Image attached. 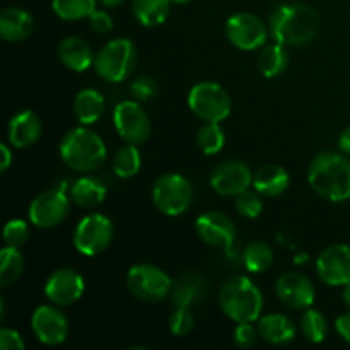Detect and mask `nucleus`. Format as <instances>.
Instances as JSON below:
<instances>
[{
    "label": "nucleus",
    "mask_w": 350,
    "mask_h": 350,
    "mask_svg": "<svg viewBox=\"0 0 350 350\" xmlns=\"http://www.w3.org/2000/svg\"><path fill=\"white\" fill-rule=\"evenodd\" d=\"M269 31L277 43L284 46H299L317 38L320 31V16L308 3H280L270 14Z\"/></svg>",
    "instance_id": "1"
},
{
    "label": "nucleus",
    "mask_w": 350,
    "mask_h": 350,
    "mask_svg": "<svg viewBox=\"0 0 350 350\" xmlns=\"http://www.w3.org/2000/svg\"><path fill=\"white\" fill-rule=\"evenodd\" d=\"M308 183L321 198L334 204L350 198V159L344 152L317 154L308 167Z\"/></svg>",
    "instance_id": "2"
},
{
    "label": "nucleus",
    "mask_w": 350,
    "mask_h": 350,
    "mask_svg": "<svg viewBox=\"0 0 350 350\" xmlns=\"http://www.w3.org/2000/svg\"><path fill=\"white\" fill-rule=\"evenodd\" d=\"M106 144L101 137L85 126L68 130L60 142V157L65 166L79 173L96 171L106 161Z\"/></svg>",
    "instance_id": "3"
},
{
    "label": "nucleus",
    "mask_w": 350,
    "mask_h": 350,
    "mask_svg": "<svg viewBox=\"0 0 350 350\" xmlns=\"http://www.w3.org/2000/svg\"><path fill=\"white\" fill-rule=\"evenodd\" d=\"M219 306L234 323H253L258 321L263 310L262 291L248 277H232L222 284Z\"/></svg>",
    "instance_id": "4"
},
{
    "label": "nucleus",
    "mask_w": 350,
    "mask_h": 350,
    "mask_svg": "<svg viewBox=\"0 0 350 350\" xmlns=\"http://www.w3.org/2000/svg\"><path fill=\"white\" fill-rule=\"evenodd\" d=\"M137 64L135 44L126 38H116L108 41L96 53L94 68L96 74L106 82L118 84L130 77Z\"/></svg>",
    "instance_id": "5"
},
{
    "label": "nucleus",
    "mask_w": 350,
    "mask_h": 350,
    "mask_svg": "<svg viewBox=\"0 0 350 350\" xmlns=\"http://www.w3.org/2000/svg\"><path fill=\"white\" fill-rule=\"evenodd\" d=\"M152 202L161 214L178 217L190 208L193 202V188L183 174L166 173L154 183Z\"/></svg>",
    "instance_id": "6"
},
{
    "label": "nucleus",
    "mask_w": 350,
    "mask_h": 350,
    "mask_svg": "<svg viewBox=\"0 0 350 350\" xmlns=\"http://www.w3.org/2000/svg\"><path fill=\"white\" fill-rule=\"evenodd\" d=\"M188 108L204 122L221 123L231 113L232 101L229 92L217 82H198L188 92Z\"/></svg>",
    "instance_id": "7"
},
{
    "label": "nucleus",
    "mask_w": 350,
    "mask_h": 350,
    "mask_svg": "<svg viewBox=\"0 0 350 350\" xmlns=\"http://www.w3.org/2000/svg\"><path fill=\"white\" fill-rule=\"evenodd\" d=\"M126 287L137 299L159 303L171 294L173 280L159 267L152 263H139L126 273Z\"/></svg>",
    "instance_id": "8"
},
{
    "label": "nucleus",
    "mask_w": 350,
    "mask_h": 350,
    "mask_svg": "<svg viewBox=\"0 0 350 350\" xmlns=\"http://www.w3.org/2000/svg\"><path fill=\"white\" fill-rule=\"evenodd\" d=\"M113 241V222L103 214H89L74 231V246L81 255L98 256L109 248Z\"/></svg>",
    "instance_id": "9"
},
{
    "label": "nucleus",
    "mask_w": 350,
    "mask_h": 350,
    "mask_svg": "<svg viewBox=\"0 0 350 350\" xmlns=\"http://www.w3.org/2000/svg\"><path fill=\"white\" fill-rule=\"evenodd\" d=\"M113 123L118 135L132 146H142L150 137V120L139 101H122L113 109Z\"/></svg>",
    "instance_id": "10"
},
{
    "label": "nucleus",
    "mask_w": 350,
    "mask_h": 350,
    "mask_svg": "<svg viewBox=\"0 0 350 350\" xmlns=\"http://www.w3.org/2000/svg\"><path fill=\"white\" fill-rule=\"evenodd\" d=\"M270 31L258 16L250 12L232 14L226 23V36L229 43L243 51H253L265 46Z\"/></svg>",
    "instance_id": "11"
},
{
    "label": "nucleus",
    "mask_w": 350,
    "mask_h": 350,
    "mask_svg": "<svg viewBox=\"0 0 350 350\" xmlns=\"http://www.w3.org/2000/svg\"><path fill=\"white\" fill-rule=\"evenodd\" d=\"M68 211H70V200L64 191H41L29 204V221L40 229H51L65 221Z\"/></svg>",
    "instance_id": "12"
},
{
    "label": "nucleus",
    "mask_w": 350,
    "mask_h": 350,
    "mask_svg": "<svg viewBox=\"0 0 350 350\" xmlns=\"http://www.w3.org/2000/svg\"><path fill=\"white\" fill-rule=\"evenodd\" d=\"M31 328L38 340L48 347H55L67 340L68 321L67 317L57 306H40L31 317Z\"/></svg>",
    "instance_id": "13"
},
{
    "label": "nucleus",
    "mask_w": 350,
    "mask_h": 350,
    "mask_svg": "<svg viewBox=\"0 0 350 350\" xmlns=\"http://www.w3.org/2000/svg\"><path fill=\"white\" fill-rule=\"evenodd\" d=\"M84 277L74 269H58L44 284V296L55 306H70L84 296Z\"/></svg>",
    "instance_id": "14"
},
{
    "label": "nucleus",
    "mask_w": 350,
    "mask_h": 350,
    "mask_svg": "<svg viewBox=\"0 0 350 350\" xmlns=\"http://www.w3.org/2000/svg\"><path fill=\"white\" fill-rule=\"evenodd\" d=\"M195 231L205 245L222 248L228 253L231 252L236 241L234 222L221 212L208 211L198 215L197 222H195Z\"/></svg>",
    "instance_id": "15"
},
{
    "label": "nucleus",
    "mask_w": 350,
    "mask_h": 350,
    "mask_svg": "<svg viewBox=\"0 0 350 350\" xmlns=\"http://www.w3.org/2000/svg\"><path fill=\"white\" fill-rule=\"evenodd\" d=\"M317 273L330 287H344L350 282V246L332 245L320 253Z\"/></svg>",
    "instance_id": "16"
},
{
    "label": "nucleus",
    "mask_w": 350,
    "mask_h": 350,
    "mask_svg": "<svg viewBox=\"0 0 350 350\" xmlns=\"http://www.w3.org/2000/svg\"><path fill=\"white\" fill-rule=\"evenodd\" d=\"M253 185V174L241 161H224L211 173V187L222 197H236Z\"/></svg>",
    "instance_id": "17"
},
{
    "label": "nucleus",
    "mask_w": 350,
    "mask_h": 350,
    "mask_svg": "<svg viewBox=\"0 0 350 350\" xmlns=\"http://www.w3.org/2000/svg\"><path fill=\"white\" fill-rule=\"evenodd\" d=\"M275 294L284 306L291 310H310L317 299L313 282L306 275L297 272H287L279 277L275 284Z\"/></svg>",
    "instance_id": "18"
},
{
    "label": "nucleus",
    "mask_w": 350,
    "mask_h": 350,
    "mask_svg": "<svg viewBox=\"0 0 350 350\" xmlns=\"http://www.w3.org/2000/svg\"><path fill=\"white\" fill-rule=\"evenodd\" d=\"M41 132H43V125H41L40 116L31 109H24L10 118L7 137H9L10 146L16 149H27L40 140Z\"/></svg>",
    "instance_id": "19"
},
{
    "label": "nucleus",
    "mask_w": 350,
    "mask_h": 350,
    "mask_svg": "<svg viewBox=\"0 0 350 350\" xmlns=\"http://www.w3.org/2000/svg\"><path fill=\"white\" fill-rule=\"evenodd\" d=\"M33 27V16L21 7H7L0 14V36L3 41L19 43L29 36Z\"/></svg>",
    "instance_id": "20"
},
{
    "label": "nucleus",
    "mask_w": 350,
    "mask_h": 350,
    "mask_svg": "<svg viewBox=\"0 0 350 350\" xmlns=\"http://www.w3.org/2000/svg\"><path fill=\"white\" fill-rule=\"evenodd\" d=\"M58 58L72 72H85L94 67V53L85 40L79 36H68L58 46Z\"/></svg>",
    "instance_id": "21"
},
{
    "label": "nucleus",
    "mask_w": 350,
    "mask_h": 350,
    "mask_svg": "<svg viewBox=\"0 0 350 350\" xmlns=\"http://www.w3.org/2000/svg\"><path fill=\"white\" fill-rule=\"evenodd\" d=\"M258 334L265 342L272 345H286L296 338L297 328L291 318L286 314H267V317L258 318Z\"/></svg>",
    "instance_id": "22"
},
{
    "label": "nucleus",
    "mask_w": 350,
    "mask_h": 350,
    "mask_svg": "<svg viewBox=\"0 0 350 350\" xmlns=\"http://www.w3.org/2000/svg\"><path fill=\"white\" fill-rule=\"evenodd\" d=\"M289 173L279 164H265L253 174V188L262 197H280L289 188Z\"/></svg>",
    "instance_id": "23"
},
{
    "label": "nucleus",
    "mask_w": 350,
    "mask_h": 350,
    "mask_svg": "<svg viewBox=\"0 0 350 350\" xmlns=\"http://www.w3.org/2000/svg\"><path fill=\"white\" fill-rule=\"evenodd\" d=\"M106 187L101 180L94 176H82L72 185L70 200L79 207L92 208L106 198Z\"/></svg>",
    "instance_id": "24"
},
{
    "label": "nucleus",
    "mask_w": 350,
    "mask_h": 350,
    "mask_svg": "<svg viewBox=\"0 0 350 350\" xmlns=\"http://www.w3.org/2000/svg\"><path fill=\"white\" fill-rule=\"evenodd\" d=\"M105 98L96 89H82L74 99L75 118L82 125H92L98 122L105 113Z\"/></svg>",
    "instance_id": "25"
},
{
    "label": "nucleus",
    "mask_w": 350,
    "mask_h": 350,
    "mask_svg": "<svg viewBox=\"0 0 350 350\" xmlns=\"http://www.w3.org/2000/svg\"><path fill=\"white\" fill-rule=\"evenodd\" d=\"M286 48L287 46L277 43V41L273 44L262 46V51L258 55V68L265 77H279L289 67V53Z\"/></svg>",
    "instance_id": "26"
},
{
    "label": "nucleus",
    "mask_w": 350,
    "mask_h": 350,
    "mask_svg": "<svg viewBox=\"0 0 350 350\" xmlns=\"http://www.w3.org/2000/svg\"><path fill=\"white\" fill-rule=\"evenodd\" d=\"M173 0H133V14L144 27L161 26L167 19Z\"/></svg>",
    "instance_id": "27"
},
{
    "label": "nucleus",
    "mask_w": 350,
    "mask_h": 350,
    "mask_svg": "<svg viewBox=\"0 0 350 350\" xmlns=\"http://www.w3.org/2000/svg\"><path fill=\"white\" fill-rule=\"evenodd\" d=\"M202 293H204V279L195 273H187L174 280L170 296L176 308H188L195 301L200 299Z\"/></svg>",
    "instance_id": "28"
},
{
    "label": "nucleus",
    "mask_w": 350,
    "mask_h": 350,
    "mask_svg": "<svg viewBox=\"0 0 350 350\" xmlns=\"http://www.w3.org/2000/svg\"><path fill=\"white\" fill-rule=\"evenodd\" d=\"M140 167H142V156H140L139 146L126 144L116 150L115 157H113V173L116 176L129 180V178L139 174Z\"/></svg>",
    "instance_id": "29"
},
{
    "label": "nucleus",
    "mask_w": 350,
    "mask_h": 350,
    "mask_svg": "<svg viewBox=\"0 0 350 350\" xmlns=\"http://www.w3.org/2000/svg\"><path fill=\"white\" fill-rule=\"evenodd\" d=\"M24 272V256L19 248L5 246L0 252V284L3 287L12 286Z\"/></svg>",
    "instance_id": "30"
},
{
    "label": "nucleus",
    "mask_w": 350,
    "mask_h": 350,
    "mask_svg": "<svg viewBox=\"0 0 350 350\" xmlns=\"http://www.w3.org/2000/svg\"><path fill=\"white\" fill-rule=\"evenodd\" d=\"M243 263L252 273L267 272L273 263L272 248L263 241H252L243 253Z\"/></svg>",
    "instance_id": "31"
},
{
    "label": "nucleus",
    "mask_w": 350,
    "mask_h": 350,
    "mask_svg": "<svg viewBox=\"0 0 350 350\" xmlns=\"http://www.w3.org/2000/svg\"><path fill=\"white\" fill-rule=\"evenodd\" d=\"M51 9L64 21H81L96 10V0H51Z\"/></svg>",
    "instance_id": "32"
},
{
    "label": "nucleus",
    "mask_w": 350,
    "mask_h": 350,
    "mask_svg": "<svg viewBox=\"0 0 350 350\" xmlns=\"http://www.w3.org/2000/svg\"><path fill=\"white\" fill-rule=\"evenodd\" d=\"M226 144V133L219 123L205 122L197 133V146L205 156H214L222 150Z\"/></svg>",
    "instance_id": "33"
},
{
    "label": "nucleus",
    "mask_w": 350,
    "mask_h": 350,
    "mask_svg": "<svg viewBox=\"0 0 350 350\" xmlns=\"http://www.w3.org/2000/svg\"><path fill=\"white\" fill-rule=\"evenodd\" d=\"M301 332L310 340L311 344H321L327 337L328 323L323 313L317 310H304L303 318H301Z\"/></svg>",
    "instance_id": "34"
},
{
    "label": "nucleus",
    "mask_w": 350,
    "mask_h": 350,
    "mask_svg": "<svg viewBox=\"0 0 350 350\" xmlns=\"http://www.w3.org/2000/svg\"><path fill=\"white\" fill-rule=\"evenodd\" d=\"M234 208L241 217L246 219H256L263 211V202L262 195L258 191L248 190L241 191L239 195H236L234 200Z\"/></svg>",
    "instance_id": "35"
},
{
    "label": "nucleus",
    "mask_w": 350,
    "mask_h": 350,
    "mask_svg": "<svg viewBox=\"0 0 350 350\" xmlns=\"http://www.w3.org/2000/svg\"><path fill=\"white\" fill-rule=\"evenodd\" d=\"M29 239V228L27 222L23 219H12L3 228V241L5 246H12V248H21Z\"/></svg>",
    "instance_id": "36"
},
{
    "label": "nucleus",
    "mask_w": 350,
    "mask_h": 350,
    "mask_svg": "<svg viewBox=\"0 0 350 350\" xmlns=\"http://www.w3.org/2000/svg\"><path fill=\"white\" fill-rule=\"evenodd\" d=\"M195 327V318L188 308H176L170 317V330L176 337H187Z\"/></svg>",
    "instance_id": "37"
},
{
    "label": "nucleus",
    "mask_w": 350,
    "mask_h": 350,
    "mask_svg": "<svg viewBox=\"0 0 350 350\" xmlns=\"http://www.w3.org/2000/svg\"><path fill=\"white\" fill-rule=\"evenodd\" d=\"M157 84L154 79L147 77V75H142V77H137L135 81L130 85V94L135 101L139 103H147L150 99H154L157 96Z\"/></svg>",
    "instance_id": "38"
},
{
    "label": "nucleus",
    "mask_w": 350,
    "mask_h": 350,
    "mask_svg": "<svg viewBox=\"0 0 350 350\" xmlns=\"http://www.w3.org/2000/svg\"><path fill=\"white\" fill-rule=\"evenodd\" d=\"M258 335V328L253 327L252 323H238L232 332V340H234L236 347L252 349L256 344Z\"/></svg>",
    "instance_id": "39"
},
{
    "label": "nucleus",
    "mask_w": 350,
    "mask_h": 350,
    "mask_svg": "<svg viewBox=\"0 0 350 350\" xmlns=\"http://www.w3.org/2000/svg\"><path fill=\"white\" fill-rule=\"evenodd\" d=\"M88 19H89V26H91V29L94 31V33L108 34L109 31L113 29V19L106 10L96 9Z\"/></svg>",
    "instance_id": "40"
},
{
    "label": "nucleus",
    "mask_w": 350,
    "mask_h": 350,
    "mask_svg": "<svg viewBox=\"0 0 350 350\" xmlns=\"http://www.w3.org/2000/svg\"><path fill=\"white\" fill-rule=\"evenodd\" d=\"M0 349L2 350H24L26 344H24L23 337L17 330L12 328H2L0 330Z\"/></svg>",
    "instance_id": "41"
},
{
    "label": "nucleus",
    "mask_w": 350,
    "mask_h": 350,
    "mask_svg": "<svg viewBox=\"0 0 350 350\" xmlns=\"http://www.w3.org/2000/svg\"><path fill=\"white\" fill-rule=\"evenodd\" d=\"M335 328H337V334L340 335L342 340L349 342L350 344V311L340 314V317L335 320Z\"/></svg>",
    "instance_id": "42"
},
{
    "label": "nucleus",
    "mask_w": 350,
    "mask_h": 350,
    "mask_svg": "<svg viewBox=\"0 0 350 350\" xmlns=\"http://www.w3.org/2000/svg\"><path fill=\"white\" fill-rule=\"evenodd\" d=\"M0 154H2V157H0V171L5 173V171L12 166V152H10L9 146L2 144V146H0Z\"/></svg>",
    "instance_id": "43"
},
{
    "label": "nucleus",
    "mask_w": 350,
    "mask_h": 350,
    "mask_svg": "<svg viewBox=\"0 0 350 350\" xmlns=\"http://www.w3.org/2000/svg\"><path fill=\"white\" fill-rule=\"evenodd\" d=\"M338 147H340V150L345 156H350V126L342 132L340 139H338Z\"/></svg>",
    "instance_id": "44"
},
{
    "label": "nucleus",
    "mask_w": 350,
    "mask_h": 350,
    "mask_svg": "<svg viewBox=\"0 0 350 350\" xmlns=\"http://www.w3.org/2000/svg\"><path fill=\"white\" fill-rule=\"evenodd\" d=\"M342 299H344V304L350 310V282L344 286V291H342Z\"/></svg>",
    "instance_id": "45"
},
{
    "label": "nucleus",
    "mask_w": 350,
    "mask_h": 350,
    "mask_svg": "<svg viewBox=\"0 0 350 350\" xmlns=\"http://www.w3.org/2000/svg\"><path fill=\"white\" fill-rule=\"evenodd\" d=\"M123 2H125V0H101V3L105 7H118L122 5Z\"/></svg>",
    "instance_id": "46"
},
{
    "label": "nucleus",
    "mask_w": 350,
    "mask_h": 350,
    "mask_svg": "<svg viewBox=\"0 0 350 350\" xmlns=\"http://www.w3.org/2000/svg\"><path fill=\"white\" fill-rule=\"evenodd\" d=\"M193 0H173V3H180V5H185V3H190Z\"/></svg>",
    "instance_id": "47"
}]
</instances>
